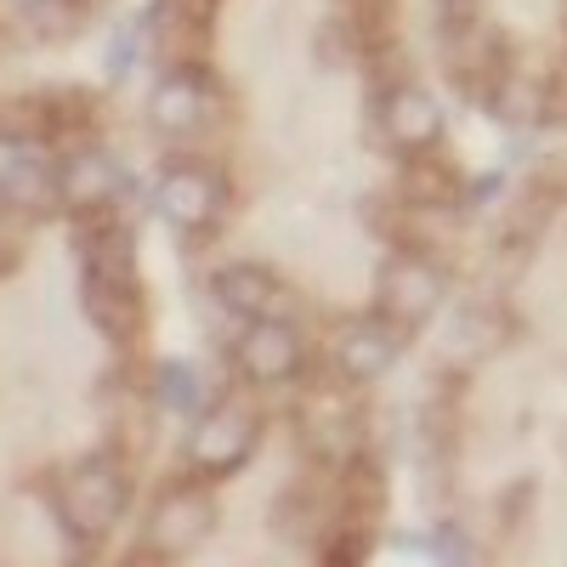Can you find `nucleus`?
I'll list each match as a JSON object with an SVG mask.
<instances>
[{
    "label": "nucleus",
    "mask_w": 567,
    "mask_h": 567,
    "mask_svg": "<svg viewBox=\"0 0 567 567\" xmlns=\"http://www.w3.org/2000/svg\"><path fill=\"white\" fill-rule=\"evenodd\" d=\"M131 505V471L114 454H91L80 460L63 488H58V516L74 539H103Z\"/></svg>",
    "instance_id": "obj_1"
},
{
    "label": "nucleus",
    "mask_w": 567,
    "mask_h": 567,
    "mask_svg": "<svg viewBox=\"0 0 567 567\" xmlns=\"http://www.w3.org/2000/svg\"><path fill=\"white\" fill-rule=\"evenodd\" d=\"M216 494L205 483H171L159 488V499L148 505V523H142V550L176 561V556H194L210 534H216Z\"/></svg>",
    "instance_id": "obj_2"
},
{
    "label": "nucleus",
    "mask_w": 567,
    "mask_h": 567,
    "mask_svg": "<svg viewBox=\"0 0 567 567\" xmlns=\"http://www.w3.org/2000/svg\"><path fill=\"white\" fill-rule=\"evenodd\" d=\"M443 296H449L443 267L420 250H403L381 267V278H374V318H386L398 336H409V329H420L443 307Z\"/></svg>",
    "instance_id": "obj_3"
},
{
    "label": "nucleus",
    "mask_w": 567,
    "mask_h": 567,
    "mask_svg": "<svg viewBox=\"0 0 567 567\" xmlns=\"http://www.w3.org/2000/svg\"><path fill=\"white\" fill-rule=\"evenodd\" d=\"M80 307H85L91 329L114 347H136L142 329H148V301H142L136 267H85L80 272Z\"/></svg>",
    "instance_id": "obj_4"
},
{
    "label": "nucleus",
    "mask_w": 567,
    "mask_h": 567,
    "mask_svg": "<svg viewBox=\"0 0 567 567\" xmlns=\"http://www.w3.org/2000/svg\"><path fill=\"white\" fill-rule=\"evenodd\" d=\"M0 205L18 216H45L58 199V159L29 131H0Z\"/></svg>",
    "instance_id": "obj_5"
},
{
    "label": "nucleus",
    "mask_w": 567,
    "mask_h": 567,
    "mask_svg": "<svg viewBox=\"0 0 567 567\" xmlns=\"http://www.w3.org/2000/svg\"><path fill=\"white\" fill-rule=\"evenodd\" d=\"M256 443H261V414L250 403H216L210 414H199L187 460H194L199 477H227L256 454Z\"/></svg>",
    "instance_id": "obj_6"
},
{
    "label": "nucleus",
    "mask_w": 567,
    "mask_h": 567,
    "mask_svg": "<svg viewBox=\"0 0 567 567\" xmlns=\"http://www.w3.org/2000/svg\"><path fill=\"white\" fill-rule=\"evenodd\" d=\"M154 210L176 227V233H210L227 210V182L221 171L210 165H194V159H176L159 187H154Z\"/></svg>",
    "instance_id": "obj_7"
},
{
    "label": "nucleus",
    "mask_w": 567,
    "mask_h": 567,
    "mask_svg": "<svg viewBox=\"0 0 567 567\" xmlns=\"http://www.w3.org/2000/svg\"><path fill=\"white\" fill-rule=\"evenodd\" d=\"M233 363L250 386H290L307 369V341L290 318H256L245 323L239 347H233Z\"/></svg>",
    "instance_id": "obj_8"
},
{
    "label": "nucleus",
    "mask_w": 567,
    "mask_h": 567,
    "mask_svg": "<svg viewBox=\"0 0 567 567\" xmlns=\"http://www.w3.org/2000/svg\"><path fill=\"white\" fill-rule=\"evenodd\" d=\"M301 443L323 471H341L363 454V409L347 392H312L301 403Z\"/></svg>",
    "instance_id": "obj_9"
},
{
    "label": "nucleus",
    "mask_w": 567,
    "mask_h": 567,
    "mask_svg": "<svg viewBox=\"0 0 567 567\" xmlns=\"http://www.w3.org/2000/svg\"><path fill=\"white\" fill-rule=\"evenodd\" d=\"M216 120V91L199 69H171L154 91H148V125L165 136H194Z\"/></svg>",
    "instance_id": "obj_10"
},
{
    "label": "nucleus",
    "mask_w": 567,
    "mask_h": 567,
    "mask_svg": "<svg viewBox=\"0 0 567 567\" xmlns=\"http://www.w3.org/2000/svg\"><path fill=\"white\" fill-rule=\"evenodd\" d=\"M443 63H449L454 85L471 91L477 103H488V91L511 74V63H505V40H499L488 23H465V29L443 34Z\"/></svg>",
    "instance_id": "obj_11"
},
{
    "label": "nucleus",
    "mask_w": 567,
    "mask_h": 567,
    "mask_svg": "<svg viewBox=\"0 0 567 567\" xmlns=\"http://www.w3.org/2000/svg\"><path fill=\"white\" fill-rule=\"evenodd\" d=\"M381 136L392 142L398 154H432L437 142H443V109L432 91H420L409 80L386 85V97H381Z\"/></svg>",
    "instance_id": "obj_12"
},
{
    "label": "nucleus",
    "mask_w": 567,
    "mask_h": 567,
    "mask_svg": "<svg viewBox=\"0 0 567 567\" xmlns=\"http://www.w3.org/2000/svg\"><path fill=\"white\" fill-rule=\"evenodd\" d=\"M398 329L386 318H358L347 323L336 341H329V363H336V374L347 386H369V381H381V374L398 363Z\"/></svg>",
    "instance_id": "obj_13"
},
{
    "label": "nucleus",
    "mask_w": 567,
    "mask_h": 567,
    "mask_svg": "<svg viewBox=\"0 0 567 567\" xmlns=\"http://www.w3.org/2000/svg\"><path fill=\"white\" fill-rule=\"evenodd\" d=\"M386 511V471L369 454L347 460L329 477V528H374Z\"/></svg>",
    "instance_id": "obj_14"
},
{
    "label": "nucleus",
    "mask_w": 567,
    "mask_h": 567,
    "mask_svg": "<svg viewBox=\"0 0 567 567\" xmlns=\"http://www.w3.org/2000/svg\"><path fill=\"white\" fill-rule=\"evenodd\" d=\"M210 290H216V307H227L233 318H284V290H278V278L261 267V261H227L216 278H210Z\"/></svg>",
    "instance_id": "obj_15"
},
{
    "label": "nucleus",
    "mask_w": 567,
    "mask_h": 567,
    "mask_svg": "<svg viewBox=\"0 0 567 567\" xmlns=\"http://www.w3.org/2000/svg\"><path fill=\"white\" fill-rule=\"evenodd\" d=\"M74 250L85 267H136V233L114 205L103 210H74Z\"/></svg>",
    "instance_id": "obj_16"
},
{
    "label": "nucleus",
    "mask_w": 567,
    "mask_h": 567,
    "mask_svg": "<svg viewBox=\"0 0 567 567\" xmlns=\"http://www.w3.org/2000/svg\"><path fill=\"white\" fill-rule=\"evenodd\" d=\"M114 194H120V171L109 154L85 148V154H69L58 165V199L69 210H103V205H114Z\"/></svg>",
    "instance_id": "obj_17"
},
{
    "label": "nucleus",
    "mask_w": 567,
    "mask_h": 567,
    "mask_svg": "<svg viewBox=\"0 0 567 567\" xmlns=\"http://www.w3.org/2000/svg\"><path fill=\"white\" fill-rule=\"evenodd\" d=\"M488 114H494L499 125L534 131V125L550 114V85H545V80H528V74H505V80L488 91Z\"/></svg>",
    "instance_id": "obj_18"
},
{
    "label": "nucleus",
    "mask_w": 567,
    "mask_h": 567,
    "mask_svg": "<svg viewBox=\"0 0 567 567\" xmlns=\"http://www.w3.org/2000/svg\"><path fill=\"white\" fill-rule=\"evenodd\" d=\"M403 199L414 216H437V210H454L460 205V176L449 165H432V159H420L403 171Z\"/></svg>",
    "instance_id": "obj_19"
},
{
    "label": "nucleus",
    "mask_w": 567,
    "mask_h": 567,
    "mask_svg": "<svg viewBox=\"0 0 567 567\" xmlns=\"http://www.w3.org/2000/svg\"><path fill=\"white\" fill-rule=\"evenodd\" d=\"M374 550V528H329L318 567H363Z\"/></svg>",
    "instance_id": "obj_20"
},
{
    "label": "nucleus",
    "mask_w": 567,
    "mask_h": 567,
    "mask_svg": "<svg viewBox=\"0 0 567 567\" xmlns=\"http://www.w3.org/2000/svg\"><path fill=\"white\" fill-rule=\"evenodd\" d=\"M159 398H165L171 409H194V403H199V381H194L182 363H159Z\"/></svg>",
    "instance_id": "obj_21"
}]
</instances>
